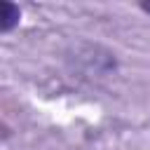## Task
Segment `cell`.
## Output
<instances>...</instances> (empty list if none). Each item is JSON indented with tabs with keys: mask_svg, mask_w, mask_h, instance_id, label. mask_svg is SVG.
Listing matches in <instances>:
<instances>
[{
	"mask_svg": "<svg viewBox=\"0 0 150 150\" xmlns=\"http://www.w3.org/2000/svg\"><path fill=\"white\" fill-rule=\"evenodd\" d=\"M21 21V9L14 2H2L0 5V30L2 33H12Z\"/></svg>",
	"mask_w": 150,
	"mask_h": 150,
	"instance_id": "obj_1",
	"label": "cell"
},
{
	"mask_svg": "<svg viewBox=\"0 0 150 150\" xmlns=\"http://www.w3.org/2000/svg\"><path fill=\"white\" fill-rule=\"evenodd\" d=\"M141 9H143L145 14H150V2H141Z\"/></svg>",
	"mask_w": 150,
	"mask_h": 150,
	"instance_id": "obj_2",
	"label": "cell"
}]
</instances>
